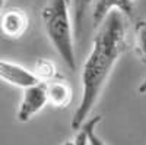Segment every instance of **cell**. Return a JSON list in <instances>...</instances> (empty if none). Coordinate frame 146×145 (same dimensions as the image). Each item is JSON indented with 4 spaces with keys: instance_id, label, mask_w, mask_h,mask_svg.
<instances>
[{
    "instance_id": "1",
    "label": "cell",
    "mask_w": 146,
    "mask_h": 145,
    "mask_svg": "<svg viewBox=\"0 0 146 145\" xmlns=\"http://www.w3.org/2000/svg\"><path fill=\"white\" fill-rule=\"evenodd\" d=\"M126 21L118 10L111 12L96 28L91 51L82 67V95L80 103L72 117V128L80 130L86 117L95 107L101 91L118 59L126 51Z\"/></svg>"
},
{
    "instance_id": "2",
    "label": "cell",
    "mask_w": 146,
    "mask_h": 145,
    "mask_svg": "<svg viewBox=\"0 0 146 145\" xmlns=\"http://www.w3.org/2000/svg\"><path fill=\"white\" fill-rule=\"evenodd\" d=\"M44 29L54 50L70 70H76V53L70 18V0H50L41 10Z\"/></svg>"
},
{
    "instance_id": "3",
    "label": "cell",
    "mask_w": 146,
    "mask_h": 145,
    "mask_svg": "<svg viewBox=\"0 0 146 145\" xmlns=\"http://www.w3.org/2000/svg\"><path fill=\"white\" fill-rule=\"evenodd\" d=\"M47 104H50L48 103L47 84L41 82L35 87L23 90V95L18 107L16 117L21 123H27L35 114H38Z\"/></svg>"
},
{
    "instance_id": "4",
    "label": "cell",
    "mask_w": 146,
    "mask_h": 145,
    "mask_svg": "<svg viewBox=\"0 0 146 145\" xmlns=\"http://www.w3.org/2000/svg\"><path fill=\"white\" fill-rule=\"evenodd\" d=\"M0 75H2L5 82L10 84L13 87L22 88V90H28L31 87L41 84L32 70L23 67L18 63L7 62V60L0 62Z\"/></svg>"
},
{
    "instance_id": "5",
    "label": "cell",
    "mask_w": 146,
    "mask_h": 145,
    "mask_svg": "<svg viewBox=\"0 0 146 145\" xmlns=\"http://www.w3.org/2000/svg\"><path fill=\"white\" fill-rule=\"evenodd\" d=\"M29 27V18L22 9L12 7L2 13V31L7 38H21Z\"/></svg>"
},
{
    "instance_id": "6",
    "label": "cell",
    "mask_w": 146,
    "mask_h": 145,
    "mask_svg": "<svg viewBox=\"0 0 146 145\" xmlns=\"http://www.w3.org/2000/svg\"><path fill=\"white\" fill-rule=\"evenodd\" d=\"M114 10L121 12L124 16H131L133 0H95L94 10H92L94 25L98 28L107 19V16Z\"/></svg>"
},
{
    "instance_id": "7",
    "label": "cell",
    "mask_w": 146,
    "mask_h": 145,
    "mask_svg": "<svg viewBox=\"0 0 146 145\" xmlns=\"http://www.w3.org/2000/svg\"><path fill=\"white\" fill-rule=\"evenodd\" d=\"M48 103L57 108H66L72 101V88L66 81L54 79L47 84Z\"/></svg>"
},
{
    "instance_id": "8",
    "label": "cell",
    "mask_w": 146,
    "mask_h": 145,
    "mask_svg": "<svg viewBox=\"0 0 146 145\" xmlns=\"http://www.w3.org/2000/svg\"><path fill=\"white\" fill-rule=\"evenodd\" d=\"M34 74L42 84H48L56 79L57 76V67L53 60L50 59H38L34 65Z\"/></svg>"
},
{
    "instance_id": "9",
    "label": "cell",
    "mask_w": 146,
    "mask_h": 145,
    "mask_svg": "<svg viewBox=\"0 0 146 145\" xmlns=\"http://www.w3.org/2000/svg\"><path fill=\"white\" fill-rule=\"evenodd\" d=\"M135 50L146 62V19H139L135 23Z\"/></svg>"
},
{
    "instance_id": "10",
    "label": "cell",
    "mask_w": 146,
    "mask_h": 145,
    "mask_svg": "<svg viewBox=\"0 0 146 145\" xmlns=\"http://www.w3.org/2000/svg\"><path fill=\"white\" fill-rule=\"evenodd\" d=\"M101 120L100 116H95L94 119H91L89 122H86V126H88V138H89V145H105L104 141L95 134V126Z\"/></svg>"
},
{
    "instance_id": "11",
    "label": "cell",
    "mask_w": 146,
    "mask_h": 145,
    "mask_svg": "<svg viewBox=\"0 0 146 145\" xmlns=\"http://www.w3.org/2000/svg\"><path fill=\"white\" fill-rule=\"evenodd\" d=\"M63 145H89V138H88V126L86 123L83 125V128L78 132L76 138L73 141H66Z\"/></svg>"
},
{
    "instance_id": "12",
    "label": "cell",
    "mask_w": 146,
    "mask_h": 145,
    "mask_svg": "<svg viewBox=\"0 0 146 145\" xmlns=\"http://www.w3.org/2000/svg\"><path fill=\"white\" fill-rule=\"evenodd\" d=\"M91 0H78L76 2V23H80V19L85 13V9L89 5Z\"/></svg>"
},
{
    "instance_id": "13",
    "label": "cell",
    "mask_w": 146,
    "mask_h": 145,
    "mask_svg": "<svg viewBox=\"0 0 146 145\" xmlns=\"http://www.w3.org/2000/svg\"><path fill=\"white\" fill-rule=\"evenodd\" d=\"M137 92L142 94V95H146V78L142 81V84L137 87Z\"/></svg>"
},
{
    "instance_id": "14",
    "label": "cell",
    "mask_w": 146,
    "mask_h": 145,
    "mask_svg": "<svg viewBox=\"0 0 146 145\" xmlns=\"http://www.w3.org/2000/svg\"><path fill=\"white\" fill-rule=\"evenodd\" d=\"M5 2H6V0H2V6H3V5H5Z\"/></svg>"
}]
</instances>
